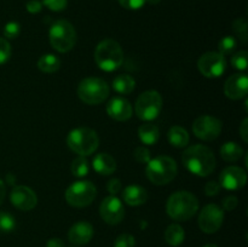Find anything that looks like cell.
Here are the masks:
<instances>
[{"label": "cell", "instance_id": "obj_27", "mask_svg": "<svg viewBox=\"0 0 248 247\" xmlns=\"http://www.w3.org/2000/svg\"><path fill=\"white\" fill-rule=\"evenodd\" d=\"M89 161L84 156H79L73 161L72 172L77 177H84L89 173Z\"/></svg>", "mask_w": 248, "mask_h": 247}, {"label": "cell", "instance_id": "obj_43", "mask_svg": "<svg viewBox=\"0 0 248 247\" xmlns=\"http://www.w3.org/2000/svg\"><path fill=\"white\" fill-rule=\"evenodd\" d=\"M46 247H65L64 242L62 241L58 237H53V239H50L46 244Z\"/></svg>", "mask_w": 248, "mask_h": 247}, {"label": "cell", "instance_id": "obj_42", "mask_svg": "<svg viewBox=\"0 0 248 247\" xmlns=\"http://www.w3.org/2000/svg\"><path fill=\"white\" fill-rule=\"evenodd\" d=\"M240 133H241V137L242 139H244V142L247 143L248 140V119H245L244 121H242L241 126H240Z\"/></svg>", "mask_w": 248, "mask_h": 247}, {"label": "cell", "instance_id": "obj_34", "mask_svg": "<svg viewBox=\"0 0 248 247\" xmlns=\"http://www.w3.org/2000/svg\"><path fill=\"white\" fill-rule=\"evenodd\" d=\"M133 157L137 162L140 164H147L150 160V153L147 148L144 147H138L135 149V153H133Z\"/></svg>", "mask_w": 248, "mask_h": 247}, {"label": "cell", "instance_id": "obj_6", "mask_svg": "<svg viewBox=\"0 0 248 247\" xmlns=\"http://www.w3.org/2000/svg\"><path fill=\"white\" fill-rule=\"evenodd\" d=\"M109 85L101 77H86L78 86V96L84 103L96 106L109 96Z\"/></svg>", "mask_w": 248, "mask_h": 247}, {"label": "cell", "instance_id": "obj_18", "mask_svg": "<svg viewBox=\"0 0 248 247\" xmlns=\"http://www.w3.org/2000/svg\"><path fill=\"white\" fill-rule=\"evenodd\" d=\"M93 227L90 224L89 222H78L70 228L69 232H68V239L73 245L77 246H81V245H86L91 241L93 237Z\"/></svg>", "mask_w": 248, "mask_h": 247}, {"label": "cell", "instance_id": "obj_7", "mask_svg": "<svg viewBox=\"0 0 248 247\" xmlns=\"http://www.w3.org/2000/svg\"><path fill=\"white\" fill-rule=\"evenodd\" d=\"M50 43L58 52H68L77 43V31L72 23L65 19H58L51 26Z\"/></svg>", "mask_w": 248, "mask_h": 247}, {"label": "cell", "instance_id": "obj_31", "mask_svg": "<svg viewBox=\"0 0 248 247\" xmlns=\"http://www.w3.org/2000/svg\"><path fill=\"white\" fill-rule=\"evenodd\" d=\"M248 64V52L247 51H239L232 57V65L235 69L245 70Z\"/></svg>", "mask_w": 248, "mask_h": 247}, {"label": "cell", "instance_id": "obj_29", "mask_svg": "<svg viewBox=\"0 0 248 247\" xmlns=\"http://www.w3.org/2000/svg\"><path fill=\"white\" fill-rule=\"evenodd\" d=\"M218 48H219V53H222L223 56L232 55L236 48V39L232 36H224L218 43Z\"/></svg>", "mask_w": 248, "mask_h": 247}, {"label": "cell", "instance_id": "obj_23", "mask_svg": "<svg viewBox=\"0 0 248 247\" xmlns=\"http://www.w3.org/2000/svg\"><path fill=\"white\" fill-rule=\"evenodd\" d=\"M184 237H186V232L179 224L169 225L166 232H165V240L170 246H179V245L183 244Z\"/></svg>", "mask_w": 248, "mask_h": 247}, {"label": "cell", "instance_id": "obj_35", "mask_svg": "<svg viewBox=\"0 0 248 247\" xmlns=\"http://www.w3.org/2000/svg\"><path fill=\"white\" fill-rule=\"evenodd\" d=\"M19 31H21V27L17 22H9L4 28V35L7 39H15L18 36Z\"/></svg>", "mask_w": 248, "mask_h": 247}, {"label": "cell", "instance_id": "obj_22", "mask_svg": "<svg viewBox=\"0 0 248 247\" xmlns=\"http://www.w3.org/2000/svg\"><path fill=\"white\" fill-rule=\"evenodd\" d=\"M159 128L154 124H143L138 128V137L144 144L153 145L159 140Z\"/></svg>", "mask_w": 248, "mask_h": 247}, {"label": "cell", "instance_id": "obj_17", "mask_svg": "<svg viewBox=\"0 0 248 247\" xmlns=\"http://www.w3.org/2000/svg\"><path fill=\"white\" fill-rule=\"evenodd\" d=\"M107 113L116 121H127L132 116V107L126 98L113 97L107 104Z\"/></svg>", "mask_w": 248, "mask_h": 247}, {"label": "cell", "instance_id": "obj_45", "mask_svg": "<svg viewBox=\"0 0 248 247\" xmlns=\"http://www.w3.org/2000/svg\"><path fill=\"white\" fill-rule=\"evenodd\" d=\"M6 181H7V183L9 184H14L15 183V181H16V178H15L14 176H12V174H7L6 176Z\"/></svg>", "mask_w": 248, "mask_h": 247}, {"label": "cell", "instance_id": "obj_16", "mask_svg": "<svg viewBox=\"0 0 248 247\" xmlns=\"http://www.w3.org/2000/svg\"><path fill=\"white\" fill-rule=\"evenodd\" d=\"M248 92V77L246 74H234L228 77L224 85V93L230 99H241Z\"/></svg>", "mask_w": 248, "mask_h": 247}, {"label": "cell", "instance_id": "obj_36", "mask_svg": "<svg viewBox=\"0 0 248 247\" xmlns=\"http://www.w3.org/2000/svg\"><path fill=\"white\" fill-rule=\"evenodd\" d=\"M43 4L51 11H62L67 7L68 0H43Z\"/></svg>", "mask_w": 248, "mask_h": 247}, {"label": "cell", "instance_id": "obj_4", "mask_svg": "<svg viewBox=\"0 0 248 247\" xmlns=\"http://www.w3.org/2000/svg\"><path fill=\"white\" fill-rule=\"evenodd\" d=\"M67 144L74 153L80 156H89L98 148L99 138L96 131L89 127H78L69 132Z\"/></svg>", "mask_w": 248, "mask_h": 247}, {"label": "cell", "instance_id": "obj_2", "mask_svg": "<svg viewBox=\"0 0 248 247\" xmlns=\"http://www.w3.org/2000/svg\"><path fill=\"white\" fill-rule=\"evenodd\" d=\"M199 210V201L194 194L182 190L172 194L167 200V215L174 220L186 222L195 216Z\"/></svg>", "mask_w": 248, "mask_h": 247}, {"label": "cell", "instance_id": "obj_5", "mask_svg": "<svg viewBox=\"0 0 248 247\" xmlns=\"http://www.w3.org/2000/svg\"><path fill=\"white\" fill-rule=\"evenodd\" d=\"M145 171L148 179L152 183L164 185L173 181L177 176V164L170 156H157L149 160Z\"/></svg>", "mask_w": 248, "mask_h": 247}, {"label": "cell", "instance_id": "obj_3", "mask_svg": "<svg viewBox=\"0 0 248 247\" xmlns=\"http://www.w3.org/2000/svg\"><path fill=\"white\" fill-rule=\"evenodd\" d=\"M94 60L102 70L113 72L119 69L123 64L124 52L118 41L106 39L97 45L94 51Z\"/></svg>", "mask_w": 248, "mask_h": 247}, {"label": "cell", "instance_id": "obj_38", "mask_svg": "<svg viewBox=\"0 0 248 247\" xmlns=\"http://www.w3.org/2000/svg\"><path fill=\"white\" fill-rule=\"evenodd\" d=\"M219 190H220V185H219V183L216 181L208 182L205 186V194L207 196L217 195V194L219 193Z\"/></svg>", "mask_w": 248, "mask_h": 247}, {"label": "cell", "instance_id": "obj_13", "mask_svg": "<svg viewBox=\"0 0 248 247\" xmlns=\"http://www.w3.org/2000/svg\"><path fill=\"white\" fill-rule=\"evenodd\" d=\"M99 213L102 219L110 225L119 224L124 219L125 216V208L123 202L115 196H108L102 201L99 206Z\"/></svg>", "mask_w": 248, "mask_h": 247}, {"label": "cell", "instance_id": "obj_9", "mask_svg": "<svg viewBox=\"0 0 248 247\" xmlns=\"http://www.w3.org/2000/svg\"><path fill=\"white\" fill-rule=\"evenodd\" d=\"M161 108V94L154 90L143 92L136 102V114L138 118L145 121L154 120L155 118H157Z\"/></svg>", "mask_w": 248, "mask_h": 247}, {"label": "cell", "instance_id": "obj_20", "mask_svg": "<svg viewBox=\"0 0 248 247\" xmlns=\"http://www.w3.org/2000/svg\"><path fill=\"white\" fill-rule=\"evenodd\" d=\"M123 199L127 205L140 206L144 203L148 199V193L143 186L140 185H128L124 190Z\"/></svg>", "mask_w": 248, "mask_h": 247}, {"label": "cell", "instance_id": "obj_11", "mask_svg": "<svg viewBox=\"0 0 248 247\" xmlns=\"http://www.w3.org/2000/svg\"><path fill=\"white\" fill-rule=\"evenodd\" d=\"M224 220V212L215 203L205 206L199 216V227L206 234H213L220 229Z\"/></svg>", "mask_w": 248, "mask_h": 247}, {"label": "cell", "instance_id": "obj_26", "mask_svg": "<svg viewBox=\"0 0 248 247\" xmlns=\"http://www.w3.org/2000/svg\"><path fill=\"white\" fill-rule=\"evenodd\" d=\"M61 67V61L57 56L51 55H44L39 58L38 61V68L43 73H47V74H52V73L57 72Z\"/></svg>", "mask_w": 248, "mask_h": 247}, {"label": "cell", "instance_id": "obj_19", "mask_svg": "<svg viewBox=\"0 0 248 247\" xmlns=\"http://www.w3.org/2000/svg\"><path fill=\"white\" fill-rule=\"evenodd\" d=\"M93 169L97 173L109 176L116 170V161L111 155L107 153H99L93 159Z\"/></svg>", "mask_w": 248, "mask_h": 247}, {"label": "cell", "instance_id": "obj_25", "mask_svg": "<svg viewBox=\"0 0 248 247\" xmlns=\"http://www.w3.org/2000/svg\"><path fill=\"white\" fill-rule=\"evenodd\" d=\"M242 154H244V149L235 142H227L220 148V156L225 161H237L242 156Z\"/></svg>", "mask_w": 248, "mask_h": 247}, {"label": "cell", "instance_id": "obj_37", "mask_svg": "<svg viewBox=\"0 0 248 247\" xmlns=\"http://www.w3.org/2000/svg\"><path fill=\"white\" fill-rule=\"evenodd\" d=\"M118 1L121 6L127 10H138L144 6V4L147 2L145 0H118Z\"/></svg>", "mask_w": 248, "mask_h": 247}, {"label": "cell", "instance_id": "obj_14", "mask_svg": "<svg viewBox=\"0 0 248 247\" xmlns=\"http://www.w3.org/2000/svg\"><path fill=\"white\" fill-rule=\"evenodd\" d=\"M247 182L245 170L237 166H229L222 171L219 176V185L227 190H239L244 188Z\"/></svg>", "mask_w": 248, "mask_h": 247}, {"label": "cell", "instance_id": "obj_8", "mask_svg": "<svg viewBox=\"0 0 248 247\" xmlns=\"http://www.w3.org/2000/svg\"><path fill=\"white\" fill-rule=\"evenodd\" d=\"M97 189L90 181H78L65 191V200L73 207H86L96 199Z\"/></svg>", "mask_w": 248, "mask_h": 247}, {"label": "cell", "instance_id": "obj_47", "mask_svg": "<svg viewBox=\"0 0 248 247\" xmlns=\"http://www.w3.org/2000/svg\"><path fill=\"white\" fill-rule=\"evenodd\" d=\"M203 247H218V246H217V245H215V244H207V245H205Z\"/></svg>", "mask_w": 248, "mask_h": 247}, {"label": "cell", "instance_id": "obj_10", "mask_svg": "<svg viewBox=\"0 0 248 247\" xmlns=\"http://www.w3.org/2000/svg\"><path fill=\"white\" fill-rule=\"evenodd\" d=\"M198 68L203 77H218L227 69V60L219 52H206L199 58Z\"/></svg>", "mask_w": 248, "mask_h": 247}, {"label": "cell", "instance_id": "obj_39", "mask_svg": "<svg viewBox=\"0 0 248 247\" xmlns=\"http://www.w3.org/2000/svg\"><path fill=\"white\" fill-rule=\"evenodd\" d=\"M237 203H239V201H237L236 196H228L223 200V207L227 211H232L236 208Z\"/></svg>", "mask_w": 248, "mask_h": 247}, {"label": "cell", "instance_id": "obj_30", "mask_svg": "<svg viewBox=\"0 0 248 247\" xmlns=\"http://www.w3.org/2000/svg\"><path fill=\"white\" fill-rule=\"evenodd\" d=\"M16 228V220L12 215L7 212H0V232H10Z\"/></svg>", "mask_w": 248, "mask_h": 247}, {"label": "cell", "instance_id": "obj_24", "mask_svg": "<svg viewBox=\"0 0 248 247\" xmlns=\"http://www.w3.org/2000/svg\"><path fill=\"white\" fill-rule=\"evenodd\" d=\"M136 81L131 75L128 74H121L118 75L115 79L113 80V87L116 92L123 94H128L135 90Z\"/></svg>", "mask_w": 248, "mask_h": 247}, {"label": "cell", "instance_id": "obj_28", "mask_svg": "<svg viewBox=\"0 0 248 247\" xmlns=\"http://www.w3.org/2000/svg\"><path fill=\"white\" fill-rule=\"evenodd\" d=\"M232 29L235 34L239 36L242 43H247L248 40V24L246 18H237L232 23Z\"/></svg>", "mask_w": 248, "mask_h": 247}, {"label": "cell", "instance_id": "obj_32", "mask_svg": "<svg viewBox=\"0 0 248 247\" xmlns=\"http://www.w3.org/2000/svg\"><path fill=\"white\" fill-rule=\"evenodd\" d=\"M136 240L130 234H121L116 237L114 247H135Z\"/></svg>", "mask_w": 248, "mask_h": 247}, {"label": "cell", "instance_id": "obj_21", "mask_svg": "<svg viewBox=\"0 0 248 247\" xmlns=\"http://www.w3.org/2000/svg\"><path fill=\"white\" fill-rule=\"evenodd\" d=\"M167 137H169L170 144L176 148H184L189 143L188 131L186 128L181 127V126H173V127L170 128Z\"/></svg>", "mask_w": 248, "mask_h": 247}, {"label": "cell", "instance_id": "obj_15", "mask_svg": "<svg viewBox=\"0 0 248 247\" xmlns=\"http://www.w3.org/2000/svg\"><path fill=\"white\" fill-rule=\"evenodd\" d=\"M10 199H11L12 205L21 211L33 210L38 203V198H36L35 193L31 188L24 185L15 186L12 189Z\"/></svg>", "mask_w": 248, "mask_h": 247}, {"label": "cell", "instance_id": "obj_33", "mask_svg": "<svg viewBox=\"0 0 248 247\" xmlns=\"http://www.w3.org/2000/svg\"><path fill=\"white\" fill-rule=\"evenodd\" d=\"M11 56V46L9 41L4 38H0V64L7 62Z\"/></svg>", "mask_w": 248, "mask_h": 247}, {"label": "cell", "instance_id": "obj_46", "mask_svg": "<svg viewBox=\"0 0 248 247\" xmlns=\"http://www.w3.org/2000/svg\"><path fill=\"white\" fill-rule=\"evenodd\" d=\"M145 1L150 2V4H153V5H156V4H159L160 0H145Z\"/></svg>", "mask_w": 248, "mask_h": 247}, {"label": "cell", "instance_id": "obj_40", "mask_svg": "<svg viewBox=\"0 0 248 247\" xmlns=\"http://www.w3.org/2000/svg\"><path fill=\"white\" fill-rule=\"evenodd\" d=\"M107 189H108L109 193L113 194V195L118 194L119 191H120V189H121L120 181H119L118 178L110 179V181L108 182V184H107Z\"/></svg>", "mask_w": 248, "mask_h": 247}, {"label": "cell", "instance_id": "obj_12", "mask_svg": "<svg viewBox=\"0 0 248 247\" xmlns=\"http://www.w3.org/2000/svg\"><path fill=\"white\" fill-rule=\"evenodd\" d=\"M193 131L202 140H215L222 132V121L211 115L199 116L193 124Z\"/></svg>", "mask_w": 248, "mask_h": 247}, {"label": "cell", "instance_id": "obj_44", "mask_svg": "<svg viewBox=\"0 0 248 247\" xmlns=\"http://www.w3.org/2000/svg\"><path fill=\"white\" fill-rule=\"evenodd\" d=\"M5 195H6V188H5V183L0 179V205L4 201Z\"/></svg>", "mask_w": 248, "mask_h": 247}, {"label": "cell", "instance_id": "obj_1", "mask_svg": "<svg viewBox=\"0 0 248 247\" xmlns=\"http://www.w3.org/2000/svg\"><path fill=\"white\" fill-rule=\"evenodd\" d=\"M182 162L188 171L200 177H206L216 169V156L212 150L202 144L189 147L182 155Z\"/></svg>", "mask_w": 248, "mask_h": 247}, {"label": "cell", "instance_id": "obj_41", "mask_svg": "<svg viewBox=\"0 0 248 247\" xmlns=\"http://www.w3.org/2000/svg\"><path fill=\"white\" fill-rule=\"evenodd\" d=\"M26 7L28 10V12H31V14H39L41 11V9H43V4L40 1H38V0H31V1L27 2Z\"/></svg>", "mask_w": 248, "mask_h": 247}]
</instances>
